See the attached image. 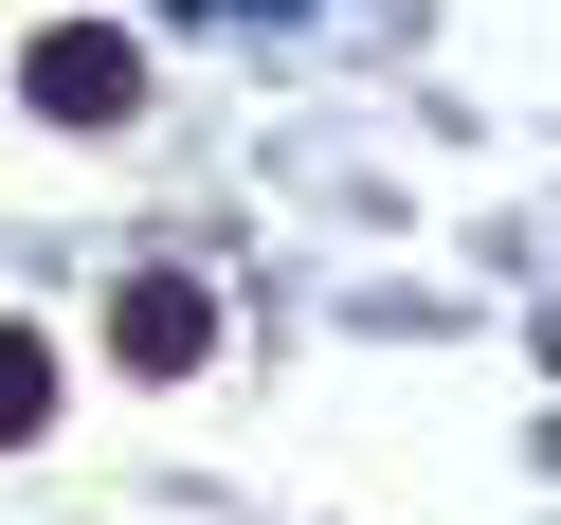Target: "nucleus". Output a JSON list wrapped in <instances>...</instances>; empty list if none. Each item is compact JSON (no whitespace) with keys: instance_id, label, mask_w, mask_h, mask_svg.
Returning <instances> with one entry per match:
<instances>
[{"instance_id":"nucleus-3","label":"nucleus","mask_w":561,"mask_h":525,"mask_svg":"<svg viewBox=\"0 0 561 525\" xmlns=\"http://www.w3.org/2000/svg\"><path fill=\"white\" fill-rule=\"evenodd\" d=\"M37 416H55V344H37V327H0V435H37Z\"/></svg>"},{"instance_id":"nucleus-1","label":"nucleus","mask_w":561,"mask_h":525,"mask_svg":"<svg viewBox=\"0 0 561 525\" xmlns=\"http://www.w3.org/2000/svg\"><path fill=\"white\" fill-rule=\"evenodd\" d=\"M19 91H37L55 127H127V110H146V55H127L110 19H55V37L19 55Z\"/></svg>"},{"instance_id":"nucleus-2","label":"nucleus","mask_w":561,"mask_h":525,"mask_svg":"<svg viewBox=\"0 0 561 525\" xmlns=\"http://www.w3.org/2000/svg\"><path fill=\"white\" fill-rule=\"evenodd\" d=\"M110 344H127V363H146V380H182V363H199V344H218V308H199V290H182V272H146V290H127V308H110Z\"/></svg>"}]
</instances>
